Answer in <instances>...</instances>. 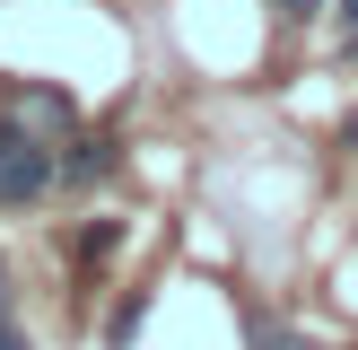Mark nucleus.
I'll return each instance as SVG.
<instances>
[{"instance_id":"obj_1","label":"nucleus","mask_w":358,"mask_h":350,"mask_svg":"<svg viewBox=\"0 0 358 350\" xmlns=\"http://www.w3.org/2000/svg\"><path fill=\"white\" fill-rule=\"evenodd\" d=\"M52 175H62V167H52V149L35 132H0V202H9V210H27Z\"/></svg>"},{"instance_id":"obj_2","label":"nucleus","mask_w":358,"mask_h":350,"mask_svg":"<svg viewBox=\"0 0 358 350\" xmlns=\"http://www.w3.org/2000/svg\"><path fill=\"white\" fill-rule=\"evenodd\" d=\"M105 167H114V149H105V140H96V149H79V158H70V167H62V175H70V184H96V175H105Z\"/></svg>"},{"instance_id":"obj_3","label":"nucleus","mask_w":358,"mask_h":350,"mask_svg":"<svg viewBox=\"0 0 358 350\" xmlns=\"http://www.w3.org/2000/svg\"><path fill=\"white\" fill-rule=\"evenodd\" d=\"M254 350H315V342H297V332H254Z\"/></svg>"},{"instance_id":"obj_4","label":"nucleus","mask_w":358,"mask_h":350,"mask_svg":"<svg viewBox=\"0 0 358 350\" xmlns=\"http://www.w3.org/2000/svg\"><path fill=\"white\" fill-rule=\"evenodd\" d=\"M280 9H289V18H315V9H324V0H280Z\"/></svg>"},{"instance_id":"obj_5","label":"nucleus","mask_w":358,"mask_h":350,"mask_svg":"<svg viewBox=\"0 0 358 350\" xmlns=\"http://www.w3.org/2000/svg\"><path fill=\"white\" fill-rule=\"evenodd\" d=\"M0 350H27V332H9V324H0Z\"/></svg>"},{"instance_id":"obj_6","label":"nucleus","mask_w":358,"mask_h":350,"mask_svg":"<svg viewBox=\"0 0 358 350\" xmlns=\"http://www.w3.org/2000/svg\"><path fill=\"white\" fill-rule=\"evenodd\" d=\"M341 140H350V149H358V114H350V122H341Z\"/></svg>"},{"instance_id":"obj_7","label":"nucleus","mask_w":358,"mask_h":350,"mask_svg":"<svg viewBox=\"0 0 358 350\" xmlns=\"http://www.w3.org/2000/svg\"><path fill=\"white\" fill-rule=\"evenodd\" d=\"M341 18H350V35H358V0H341Z\"/></svg>"}]
</instances>
